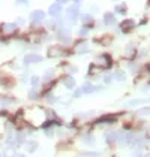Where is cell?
I'll use <instances>...</instances> for the list:
<instances>
[{
	"label": "cell",
	"mask_w": 150,
	"mask_h": 157,
	"mask_svg": "<svg viewBox=\"0 0 150 157\" xmlns=\"http://www.w3.org/2000/svg\"><path fill=\"white\" fill-rule=\"evenodd\" d=\"M68 18H71L72 21H75L77 18H78V13H80V8H78V5H72V6H69L68 8Z\"/></svg>",
	"instance_id": "6da1fadb"
},
{
	"label": "cell",
	"mask_w": 150,
	"mask_h": 157,
	"mask_svg": "<svg viewBox=\"0 0 150 157\" xmlns=\"http://www.w3.org/2000/svg\"><path fill=\"white\" fill-rule=\"evenodd\" d=\"M41 60H42V57L38 56V54H27L24 57L26 64H29V63H38V61H41Z\"/></svg>",
	"instance_id": "7a4b0ae2"
},
{
	"label": "cell",
	"mask_w": 150,
	"mask_h": 157,
	"mask_svg": "<svg viewBox=\"0 0 150 157\" xmlns=\"http://www.w3.org/2000/svg\"><path fill=\"white\" fill-rule=\"evenodd\" d=\"M65 85H66V87H69V88H74L75 87L74 78H71V76H69V78H66V79H65Z\"/></svg>",
	"instance_id": "52a82bcc"
},
{
	"label": "cell",
	"mask_w": 150,
	"mask_h": 157,
	"mask_svg": "<svg viewBox=\"0 0 150 157\" xmlns=\"http://www.w3.org/2000/svg\"><path fill=\"white\" fill-rule=\"evenodd\" d=\"M48 12H50L53 17H57L59 13L62 12V6H60V3H54V5H51V8H50Z\"/></svg>",
	"instance_id": "277c9868"
},
{
	"label": "cell",
	"mask_w": 150,
	"mask_h": 157,
	"mask_svg": "<svg viewBox=\"0 0 150 157\" xmlns=\"http://www.w3.org/2000/svg\"><path fill=\"white\" fill-rule=\"evenodd\" d=\"M17 2H18V3H20V2H21V3H27V0H17Z\"/></svg>",
	"instance_id": "7c38bea8"
},
{
	"label": "cell",
	"mask_w": 150,
	"mask_h": 157,
	"mask_svg": "<svg viewBox=\"0 0 150 157\" xmlns=\"http://www.w3.org/2000/svg\"><path fill=\"white\" fill-rule=\"evenodd\" d=\"M104 23H105L107 25L114 24V13H111V12L105 13V17H104Z\"/></svg>",
	"instance_id": "8992f818"
},
{
	"label": "cell",
	"mask_w": 150,
	"mask_h": 157,
	"mask_svg": "<svg viewBox=\"0 0 150 157\" xmlns=\"http://www.w3.org/2000/svg\"><path fill=\"white\" fill-rule=\"evenodd\" d=\"M30 18H32V21H42L45 18V12L44 11H33L30 13Z\"/></svg>",
	"instance_id": "3957f363"
},
{
	"label": "cell",
	"mask_w": 150,
	"mask_h": 157,
	"mask_svg": "<svg viewBox=\"0 0 150 157\" xmlns=\"http://www.w3.org/2000/svg\"><path fill=\"white\" fill-rule=\"evenodd\" d=\"M116 12L117 13H126V5H119V6H116Z\"/></svg>",
	"instance_id": "9c48e42d"
},
{
	"label": "cell",
	"mask_w": 150,
	"mask_h": 157,
	"mask_svg": "<svg viewBox=\"0 0 150 157\" xmlns=\"http://www.w3.org/2000/svg\"><path fill=\"white\" fill-rule=\"evenodd\" d=\"M84 91H86V93H90V91H93V87H92L90 84H86V85H84Z\"/></svg>",
	"instance_id": "30bf717a"
},
{
	"label": "cell",
	"mask_w": 150,
	"mask_h": 157,
	"mask_svg": "<svg viewBox=\"0 0 150 157\" xmlns=\"http://www.w3.org/2000/svg\"><path fill=\"white\" fill-rule=\"evenodd\" d=\"M32 84H33V85L38 84V78H33V79H32Z\"/></svg>",
	"instance_id": "8fae6325"
},
{
	"label": "cell",
	"mask_w": 150,
	"mask_h": 157,
	"mask_svg": "<svg viewBox=\"0 0 150 157\" xmlns=\"http://www.w3.org/2000/svg\"><path fill=\"white\" fill-rule=\"evenodd\" d=\"M60 3H66V2H69V0H59Z\"/></svg>",
	"instance_id": "4fadbf2b"
},
{
	"label": "cell",
	"mask_w": 150,
	"mask_h": 157,
	"mask_svg": "<svg viewBox=\"0 0 150 157\" xmlns=\"http://www.w3.org/2000/svg\"><path fill=\"white\" fill-rule=\"evenodd\" d=\"M81 21L86 24H93V18L90 15H81Z\"/></svg>",
	"instance_id": "ba28073f"
},
{
	"label": "cell",
	"mask_w": 150,
	"mask_h": 157,
	"mask_svg": "<svg viewBox=\"0 0 150 157\" xmlns=\"http://www.w3.org/2000/svg\"><path fill=\"white\" fill-rule=\"evenodd\" d=\"M134 27V21L132 20H125L122 24H120V29L123 30V32H129V29H132Z\"/></svg>",
	"instance_id": "5b68a950"
}]
</instances>
